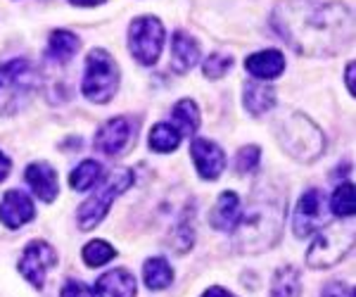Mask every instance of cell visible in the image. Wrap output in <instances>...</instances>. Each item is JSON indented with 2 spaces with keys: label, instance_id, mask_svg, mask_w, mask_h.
Segmentation results:
<instances>
[{
  "label": "cell",
  "instance_id": "obj_24",
  "mask_svg": "<svg viewBox=\"0 0 356 297\" xmlns=\"http://www.w3.org/2000/svg\"><path fill=\"white\" fill-rule=\"evenodd\" d=\"M183 136L171 127L169 122H159L150 129V136H147V145L154 152H174L178 145H181Z\"/></svg>",
  "mask_w": 356,
  "mask_h": 297
},
{
  "label": "cell",
  "instance_id": "obj_13",
  "mask_svg": "<svg viewBox=\"0 0 356 297\" xmlns=\"http://www.w3.org/2000/svg\"><path fill=\"white\" fill-rule=\"evenodd\" d=\"M36 216L31 198L24 191H8L0 200V221L8 228H19Z\"/></svg>",
  "mask_w": 356,
  "mask_h": 297
},
{
  "label": "cell",
  "instance_id": "obj_28",
  "mask_svg": "<svg viewBox=\"0 0 356 297\" xmlns=\"http://www.w3.org/2000/svg\"><path fill=\"white\" fill-rule=\"evenodd\" d=\"M233 67V57L231 55H221V53H211L209 57L204 60L202 70H204V77L207 79H221L223 74Z\"/></svg>",
  "mask_w": 356,
  "mask_h": 297
},
{
  "label": "cell",
  "instance_id": "obj_34",
  "mask_svg": "<svg viewBox=\"0 0 356 297\" xmlns=\"http://www.w3.org/2000/svg\"><path fill=\"white\" fill-rule=\"evenodd\" d=\"M347 88H349V93L354 95V62L347 65Z\"/></svg>",
  "mask_w": 356,
  "mask_h": 297
},
{
  "label": "cell",
  "instance_id": "obj_10",
  "mask_svg": "<svg viewBox=\"0 0 356 297\" xmlns=\"http://www.w3.org/2000/svg\"><path fill=\"white\" fill-rule=\"evenodd\" d=\"M325 219V198L323 191L318 188H309L307 193H302V198L297 200L295 216H292V231L297 238H309L321 228Z\"/></svg>",
  "mask_w": 356,
  "mask_h": 297
},
{
  "label": "cell",
  "instance_id": "obj_18",
  "mask_svg": "<svg viewBox=\"0 0 356 297\" xmlns=\"http://www.w3.org/2000/svg\"><path fill=\"white\" fill-rule=\"evenodd\" d=\"M240 198L238 193L233 191H226L216 198L214 207H211V214H209V224L216 228V231H231L235 226L240 216Z\"/></svg>",
  "mask_w": 356,
  "mask_h": 297
},
{
  "label": "cell",
  "instance_id": "obj_25",
  "mask_svg": "<svg viewBox=\"0 0 356 297\" xmlns=\"http://www.w3.org/2000/svg\"><path fill=\"white\" fill-rule=\"evenodd\" d=\"M100 176H102L100 162H95V159H83V162L72 171V176H69V186H72L74 191H88L90 186H95V181H100Z\"/></svg>",
  "mask_w": 356,
  "mask_h": 297
},
{
  "label": "cell",
  "instance_id": "obj_1",
  "mask_svg": "<svg viewBox=\"0 0 356 297\" xmlns=\"http://www.w3.org/2000/svg\"><path fill=\"white\" fill-rule=\"evenodd\" d=\"M271 24L295 53L309 57L340 53L354 36V17L344 3L283 0L275 5Z\"/></svg>",
  "mask_w": 356,
  "mask_h": 297
},
{
  "label": "cell",
  "instance_id": "obj_15",
  "mask_svg": "<svg viewBox=\"0 0 356 297\" xmlns=\"http://www.w3.org/2000/svg\"><path fill=\"white\" fill-rule=\"evenodd\" d=\"M245 70L257 81H271V79H278L283 74L285 55L280 50H259V53H252L245 60Z\"/></svg>",
  "mask_w": 356,
  "mask_h": 297
},
{
  "label": "cell",
  "instance_id": "obj_2",
  "mask_svg": "<svg viewBox=\"0 0 356 297\" xmlns=\"http://www.w3.org/2000/svg\"><path fill=\"white\" fill-rule=\"evenodd\" d=\"M285 224V195H278L273 191L264 188L254 193L245 209H240V216L235 221L233 245L243 255H259L264 250H271L278 245L283 236Z\"/></svg>",
  "mask_w": 356,
  "mask_h": 297
},
{
  "label": "cell",
  "instance_id": "obj_14",
  "mask_svg": "<svg viewBox=\"0 0 356 297\" xmlns=\"http://www.w3.org/2000/svg\"><path fill=\"white\" fill-rule=\"evenodd\" d=\"M24 181L33 191V195L43 202H53L60 193L57 186V171L48 162H31L24 171Z\"/></svg>",
  "mask_w": 356,
  "mask_h": 297
},
{
  "label": "cell",
  "instance_id": "obj_22",
  "mask_svg": "<svg viewBox=\"0 0 356 297\" xmlns=\"http://www.w3.org/2000/svg\"><path fill=\"white\" fill-rule=\"evenodd\" d=\"M143 278H145V285L150 290H164L174 281V269H171L169 262L162 259V257H152L143 266Z\"/></svg>",
  "mask_w": 356,
  "mask_h": 297
},
{
  "label": "cell",
  "instance_id": "obj_27",
  "mask_svg": "<svg viewBox=\"0 0 356 297\" xmlns=\"http://www.w3.org/2000/svg\"><path fill=\"white\" fill-rule=\"evenodd\" d=\"M81 257L88 266H102L117 257V250H114L107 241H90V243L83 245Z\"/></svg>",
  "mask_w": 356,
  "mask_h": 297
},
{
  "label": "cell",
  "instance_id": "obj_29",
  "mask_svg": "<svg viewBox=\"0 0 356 297\" xmlns=\"http://www.w3.org/2000/svg\"><path fill=\"white\" fill-rule=\"evenodd\" d=\"M261 162V150L257 145H245L243 150L238 152V157H235V169H238V174H252L257 167H259Z\"/></svg>",
  "mask_w": 356,
  "mask_h": 297
},
{
  "label": "cell",
  "instance_id": "obj_11",
  "mask_svg": "<svg viewBox=\"0 0 356 297\" xmlns=\"http://www.w3.org/2000/svg\"><path fill=\"white\" fill-rule=\"evenodd\" d=\"M134 124L129 117H112L97 129L95 134V147L107 157H119L129 150V145L134 143Z\"/></svg>",
  "mask_w": 356,
  "mask_h": 297
},
{
  "label": "cell",
  "instance_id": "obj_19",
  "mask_svg": "<svg viewBox=\"0 0 356 297\" xmlns=\"http://www.w3.org/2000/svg\"><path fill=\"white\" fill-rule=\"evenodd\" d=\"M275 90L271 86L261 81H250L243 88V105L252 117H261V114L271 112L275 107Z\"/></svg>",
  "mask_w": 356,
  "mask_h": 297
},
{
  "label": "cell",
  "instance_id": "obj_35",
  "mask_svg": "<svg viewBox=\"0 0 356 297\" xmlns=\"http://www.w3.org/2000/svg\"><path fill=\"white\" fill-rule=\"evenodd\" d=\"M74 5H81V8H93V5H102L105 0H69Z\"/></svg>",
  "mask_w": 356,
  "mask_h": 297
},
{
  "label": "cell",
  "instance_id": "obj_17",
  "mask_svg": "<svg viewBox=\"0 0 356 297\" xmlns=\"http://www.w3.org/2000/svg\"><path fill=\"white\" fill-rule=\"evenodd\" d=\"M97 297H136V278L126 269H112L97 278Z\"/></svg>",
  "mask_w": 356,
  "mask_h": 297
},
{
  "label": "cell",
  "instance_id": "obj_6",
  "mask_svg": "<svg viewBox=\"0 0 356 297\" xmlns=\"http://www.w3.org/2000/svg\"><path fill=\"white\" fill-rule=\"evenodd\" d=\"M119 88V67L114 62V57L102 48L90 50L86 57V72L81 90L90 102L105 105L114 98Z\"/></svg>",
  "mask_w": 356,
  "mask_h": 297
},
{
  "label": "cell",
  "instance_id": "obj_30",
  "mask_svg": "<svg viewBox=\"0 0 356 297\" xmlns=\"http://www.w3.org/2000/svg\"><path fill=\"white\" fill-rule=\"evenodd\" d=\"M60 297H95V295H93V288H90L88 283L69 278V281L65 283V288H62Z\"/></svg>",
  "mask_w": 356,
  "mask_h": 297
},
{
  "label": "cell",
  "instance_id": "obj_12",
  "mask_svg": "<svg viewBox=\"0 0 356 297\" xmlns=\"http://www.w3.org/2000/svg\"><path fill=\"white\" fill-rule=\"evenodd\" d=\"M191 157L204 181H216L226 169V152L209 138H195L191 145Z\"/></svg>",
  "mask_w": 356,
  "mask_h": 297
},
{
  "label": "cell",
  "instance_id": "obj_31",
  "mask_svg": "<svg viewBox=\"0 0 356 297\" xmlns=\"http://www.w3.org/2000/svg\"><path fill=\"white\" fill-rule=\"evenodd\" d=\"M352 295H354L352 288L342 281H330L323 290H321V297H352Z\"/></svg>",
  "mask_w": 356,
  "mask_h": 297
},
{
  "label": "cell",
  "instance_id": "obj_5",
  "mask_svg": "<svg viewBox=\"0 0 356 297\" xmlns=\"http://www.w3.org/2000/svg\"><path fill=\"white\" fill-rule=\"evenodd\" d=\"M131 186H134V171L131 169L119 167V169H114L112 174H107L105 179H102V184L97 186V191L88 200H83V204L79 207V212H76L79 228H81V231L95 228L107 216V212H110L114 200L129 191Z\"/></svg>",
  "mask_w": 356,
  "mask_h": 297
},
{
  "label": "cell",
  "instance_id": "obj_21",
  "mask_svg": "<svg viewBox=\"0 0 356 297\" xmlns=\"http://www.w3.org/2000/svg\"><path fill=\"white\" fill-rule=\"evenodd\" d=\"M171 117H174V124H176V131L181 136H195L200 129V110L197 105H195V100L191 98H183L178 100L174 105V112H171Z\"/></svg>",
  "mask_w": 356,
  "mask_h": 297
},
{
  "label": "cell",
  "instance_id": "obj_32",
  "mask_svg": "<svg viewBox=\"0 0 356 297\" xmlns=\"http://www.w3.org/2000/svg\"><path fill=\"white\" fill-rule=\"evenodd\" d=\"M202 297H235L233 293H228L226 288H219V285H214V288H209Z\"/></svg>",
  "mask_w": 356,
  "mask_h": 297
},
{
  "label": "cell",
  "instance_id": "obj_23",
  "mask_svg": "<svg viewBox=\"0 0 356 297\" xmlns=\"http://www.w3.org/2000/svg\"><path fill=\"white\" fill-rule=\"evenodd\" d=\"M302 293V276L295 266H283L275 271L271 281V297H300Z\"/></svg>",
  "mask_w": 356,
  "mask_h": 297
},
{
  "label": "cell",
  "instance_id": "obj_9",
  "mask_svg": "<svg viewBox=\"0 0 356 297\" xmlns=\"http://www.w3.org/2000/svg\"><path fill=\"white\" fill-rule=\"evenodd\" d=\"M55 266H57V252L53 250V245H48L45 241L29 243L19 257L22 276H24L36 290L43 288L45 276H48V271H53Z\"/></svg>",
  "mask_w": 356,
  "mask_h": 297
},
{
  "label": "cell",
  "instance_id": "obj_16",
  "mask_svg": "<svg viewBox=\"0 0 356 297\" xmlns=\"http://www.w3.org/2000/svg\"><path fill=\"white\" fill-rule=\"evenodd\" d=\"M200 60V43L195 41L191 33L176 31L171 38V70L176 74L191 72Z\"/></svg>",
  "mask_w": 356,
  "mask_h": 297
},
{
  "label": "cell",
  "instance_id": "obj_33",
  "mask_svg": "<svg viewBox=\"0 0 356 297\" xmlns=\"http://www.w3.org/2000/svg\"><path fill=\"white\" fill-rule=\"evenodd\" d=\"M10 167H13V164H10V159L5 157L3 152H0V181H5V179H8Z\"/></svg>",
  "mask_w": 356,
  "mask_h": 297
},
{
  "label": "cell",
  "instance_id": "obj_8",
  "mask_svg": "<svg viewBox=\"0 0 356 297\" xmlns=\"http://www.w3.org/2000/svg\"><path fill=\"white\" fill-rule=\"evenodd\" d=\"M166 41L164 24L157 17H136L129 26V50L140 65L150 67L159 60Z\"/></svg>",
  "mask_w": 356,
  "mask_h": 297
},
{
  "label": "cell",
  "instance_id": "obj_4",
  "mask_svg": "<svg viewBox=\"0 0 356 297\" xmlns=\"http://www.w3.org/2000/svg\"><path fill=\"white\" fill-rule=\"evenodd\" d=\"M38 70L24 57L0 67V114H15L31 100L38 88Z\"/></svg>",
  "mask_w": 356,
  "mask_h": 297
},
{
  "label": "cell",
  "instance_id": "obj_26",
  "mask_svg": "<svg viewBox=\"0 0 356 297\" xmlns=\"http://www.w3.org/2000/svg\"><path fill=\"white\" fill-rule=\"evenodd\" d=\"M330 209L335 216H340V219H349V216H354V186L349 184V181H344L335 188V193H332L330 198Z\"/></svg>",
  "mask_w": 356,
  "mask_h": 297
},
{
  "label": "cell",
  "instance_id": "obj_7",
  "mask_svg": "<svg viewBox=\"0 0 356 297\" xmlns=\"http://www.w3.org/2000/svg\"><path fill=\"white\" fill-rule=\"evenodd\" d=\"M354 245V226H325L307 252L309 269H330L349 255Z\"/></svg>",
  "mask_w": 356,
  "mask_h": 297
},
{
  "label": "cell",
  "instance_id": "obj_20",
  "mask_svg": "<svg viewBox=\"0 0 356 297\" xmlns=\"http://www.w3.org/2000/svg\"><path fill=\"white\" fill-rule=\"evenodd\" d=\"M79 48H81V41L72 31H67V29H57L48 38V55L55 62H60V65L72 60L79 53Z\"/></svg>",
  "mask_w": 356,
  "mask_h": 297
},
{
  "label": "cell",
  "instance_id": "obj_3",
  "mask_svg": "<svg viewBox=\"0 0 356 297\" xmlns=\"http://www.w3.org/2000/svg\"><path fill=\"white\" fill-rule=\"evenodd\" d=\"M275 138L292 159L302 164L316 162L325 150L323 131L302 112H290L280 117L275 122Z\"/></svg>",
  "mask_w": 356,
  "mask_h": 297
}]
</instances>
